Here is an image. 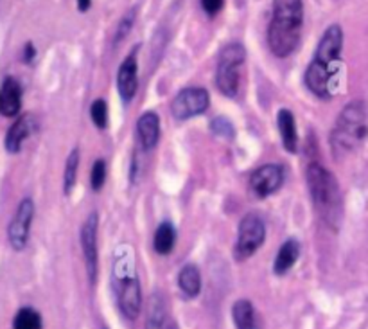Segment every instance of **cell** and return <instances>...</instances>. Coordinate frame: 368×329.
Here are the masks:
<instances>
[{
    "instance_id": "1",
    "label": "cell",
    "mask_w": 368,
    "mask_h": 329,
    "mask_svg": "<svg viewBox=\"0 0 368 329\" xmlns=\"http://www.w3.org/2000/svg\"><path fill=\"white\" fill-rule=\"evenodd\" d=\"M341 51H343V29L338 24L329 25L320 38L315 56L303 74V83L316 98H332L334 93L332 86L340 70Z\"/></svg>"
},
{
    "instance_id": "2",
    "label": "cell",
    "mask_w": 368,
    "mask_h": 329,
    "mask_svg": "<svg viewBox=\"0 0 368 329\" xmlns=\"http://www.w3.org/2000/svg\"><path fill=\"white\" fill-rule=\"evenodd\" d=\"M303 25V0H273L268 25V47L277 58L291 56L300 45Z\"/></svg>"
},
{
    "instance_id": "3",
    "label": "cell",
    "mask_w": 368,
    "mask_h": 329,
    "mask_svg": "<svg viewBox=\"0 0 368 329\" xmlns=\"http://www.w3.org/2000/svg\"><path fill=\"white\" fill-rule=\"evenodd\" d=\"M305 180L316 214L329 227H340L343 218V196L336 176L320 162H313L305 169Z\"/></svg>"
},
{
    "instance_id": "4",
    "label": "cell",
    "mask_w": 368,
    "mask_h": 329,
    "mask_svg": "<svg viewBox=\"0 0 368 329\" xmlns=\"http://www.w3.org/2000/svg\"><path fill=\"white\" fill-rule=\"evenodd\" d=\"M368 137V110L364 101H352L340 112L331 134L336 157L350 153Z\"/></svg>"
},
{
    "instance_id": "5",
    "label": "cell",
    "mask_w": 368,
    "mask_h": 329,
    "mask_svg": "<svg viewBox=\"0 0 368 329\" xmlns=\"http://www.w3.org/2000/svg\"><path fill=\"white\" fill-rule=\"evenodd\" d=\"M247 60V51L243 44L232 41L225 45L219 53L218 67H216V86L227 98H235L239 92V79H241V67Z\"/></svg>"
},
{
    "instance_id": "6",
    "label": "cell",
    "mask_w": 368,
    "mask_h": 329,
    "mask_svg": "<svg viewBox=\"0 0 368 329\" xmlns=\"http://www.w3.org/2000/svg\"><path fill=\"white\" fill-rule=\"evenodd\" d=\"M266 240L264 219L255 212H248L241 218L237 227V240L234 247V257L237 261H247L254 256Z\"/></svg>"
},
{
    "instance_id": "7",
    "label": "cell",
    "mask_w": 368,
    "mask_h": 329,
    "mask_svg": "<svg viewBox=\"0 0 368 329\" xmlns=\"http://www.w3.org/2000/svg\"><path fill=\"white\" fill-rule=\"evenodd\" d=\"M99 214L96 211L90 212L81 225L79 232V243H81L83 261H85V270L88 276L90 285H96L99 276Z\"/></svg>"
},
{
    "instance_id": "8",
    "label": "cell",
    "mask_w": 368,
    "mask_h": 329,
    "mask_svg": "<svg viewBox=\"0 0 368 329\" xmlns=\"http://www.w3.org/2000/svg\"><path fill=\"white\" fill-rule=\"evenodd\" d=\"M115 297L121 313L128 321H137L142 311V286L135 272L117 276L115 280Z\"/></svg>"
},
{
    "instance_id": "9",
    "label": "cell",
    "mask_w": 368,
    "mask_h": 329,
    "mask_svg": "<svg viewBox=\"0 0 368 329\" xmlns=\"http://www.w3.org/2000/svg\"><path fill=\"white\" fill-rule=\"evenodd\" d=\"M211 106V96L202 86H187L180 90L171 101V114L176 121H187L205 114Z\"/></svg>"
},
{
    "instance_id": "10",
    "label": "cell",
    "mask_w": 368,
    "mask_h": 329,
    "mask_svg": "<svg viewBox=\"0 0 368 329\" xmlns=\"http://www.w3.org/2000/svg\"><path fill=\"white\" fill-rule=\"evenodd\" d=\"M284 179H286V171L280 164H263L251 173L250 189L257 198H268L282 187Z\"/></svg>"
},
{
    "instance_id": "11",
    "label": "cell",
    "mask_w": 368,
    "mask_h": 329,
    "mask_svg": "<svg viewBox=\"0 0 368 329\" xmlns=\"http://www.w3.org/2000/svg\"><path fill=\"white\" fill-rule=\"evenodd\" d=\"M34 218V202L31 198H24L18 205L17 212L13 216L8 228L9 243L15 250H22L29 241V232Z\"/></svg>"
},
{
    "instance_id": "12",
    "label": "cell",
    "mask_w": 368,
    "mask_h": 329,
    "mask_svg": "<svg viewBox=\"0 0 368 329\" xmlns=\"http://www.w3.org/2000/svg\"><path fill=\"white\" fill-rule=\"evenodd\" d=\"M117 90L124 103H131L138 90V45L124 58L117 72Z\"/></svg>"
},
{
    "instance_id": "13",
    "label": "cell",
    "mask_w": 368,
    "mask_h": 329,
    "mask_svg": "<svg viewBox=\"0 0 368 329\" xmlns=\"http://www.w3.org/2000/svg\"><path fill=\"white\" fill-rule=\"evenodd\" d=\"M22 108V86L15 77H6L0 86V114L15 117Z\"/></svg>"
},
{
    "instance_id": "14",
    "label": "cell",
    "mask_w": 368,
    "mask_h": 329,
    "mask_svg": "<svg viewBox=\"0 0 368 329\" xmlns=\"http://www.w3.org/2000/svg\"><path fill=\"white\" fill-rule=\"evenodd\" d=\"M137 135L140 141V146L146 151L157 148L160 141V117L157 112H144L137 121Z\"/></svg>"
},
{
    "instance_id": "15",
    "label": "cell",
    "mask_w": 368,
    "mask_h": 329,
    "mask_svg": "<svg viewBox=\"0 0 368 329\" xmlns=\"http://www.w3.org/2000/svg\"><path fill=\"white\" fill-rule=\"evenodd\" d=\"M277 127H279L280 141L287 153L298 151V131H296V121L291 110L280 108L277 114Z\"/></svg>"
},
{
    "instance_id": "16",
    "label": "cell",
    "mask_w": 368,
    "mask_h": 329,
    "mask_svg": "<svg viewBox=\"0 0 368 329\" xmlns=\"http://www.w3.org/2000/svg\"><path fill=\"white\" fill-rule=\"evenodd\" d=\"M300 252H302V247H300V241H296L295 238H289V240L284 241L280 245L279 252H277L275 261H273V272H275V276H286L295 266L296 261H298Z\"/></svg>"
},
{
    "instance_id": "17",
    "label": "cell",
    "mask_w": 368,
    "mask_h": 329,
    "mask_svg": "<svg viewBox=\"0 0 368 329\" xmlns=\"http://www.w3.org/2000/svg\"><path fill=\"white\" fill-rule=\"evenodd\" d=\"M146 329H176L173 317L167 311L166 301L158 293L151 297L150 308H147Z\"/></svg>"
},
{
    "instance_id": "18",
    "label": "cell",
    "mask_w": 368,
    "mask_h": 329,
    "mask_svg": "<svg viewBox=\"0 0 368 329\" xmlns=\"http://www.w3.org/2000/svg\"><path fill=\"white\" fill-rule=\"evenodd\" d=\"M31 131H33V117L22 115L17 122H13V127L9 128L8 135H6V150L9 153H18Z\"/></svg>"
},
{
    "instance_id": "19",
    "label": "cell",
    "mask_w": 368,
    "mask_h": 329,
    "mask_svg": "<svg viewBox=\"0 0 368 329\" xmlns=\"http://www.w3.org/2000/svg\"><path fill=\"white\" fill-rule=\"evenodd\" d=\"M178 288L187 299H196L202 292V273L196 264H183L178 272Z\"/></svg>"
},
{
    "instance_id": "20",
    "label": "cell",
    "mask_w": 368,
    "mask_h": 329,
    "mask_svg": "<svg viewBox=\"0 0 368 329\" xmlns=\"http://www.w3.org/2000/svg\"><path fill=\"white\" fill-rule=\"evenodd\" d=\"M232 321L235 329H261L259 317L255 313L254 304L248 299H239L232 306Z\"/></svg>"
},
{
    "instance_id": "21",
    "label": "cell",
    "mask_w": 368,
    "mask_h": 329,
    "mask_svg": "<svg viewBox=\"0 0 368 329\" xmlns=\"http://www.w3.org/2000/svg\"><path fill=\"white\" fill-rule=\"evenodd\" d=\"M176 245V228L171 221H162L155 231L153 250L158 256H169Z\"/></svg>"
},
{
    "instance_id": "22",
    "label": "cell",
    "mask_w": 368,
    "mask_h": 329,
    "mask_svg": "<svg viewBox=\"0 0 368 329\" xmlns=\"http://www.w3.org/2000/svg\"><path fill=\"white\" fill-rule=\"evenodd\" d=\"M79 159H81V155H79V150H72L70 155L67 157L65 162V171H63V193L67 196L74 191V187H76L77 182V171H79Z\"/></svg>"
},
{
    "instance_id": "23",
    "label": "cell",
    "mask_w": 368,
    "mask_h": 329,
    "mask_svg": "<svg viewBox=\"0 0 368 329\" xmlns=\"http://www.w3.org/2000/svg\"><path fill=\"white\" fill-rule=\"evenodd\" d=\"M13 329H44L41 315L34 308H22L15 315Z\"/></svg>"
},
{
    "instance_id": "24",
    "label": "cell",
    "mask_w": 368,
    "mask_h": 329,
    "mask_svg": "<svg viewBox=\"0 0 368 329\" xmlns=\"http://www.w3.org/2000/svg\"><path fill=\"white\" fill-rule=\"evenodd\" d=\"M90 119H92L93 127L98 130H106L108 128V105L105 99H96L90 106Z\"/></svg>"
},
{
    "instance_id": "25",
    "label": "cell",
    "mask_w": 368,
    "mask_h": 329,
    "mask_svg": "<svg viewBox=\"0 0 368 329\" xmlns=\"http://www.w3.org/2000/svg\"><path fill=\"white\" fill-rule=\"evenodd\" d=\"M106 175H108V167H106L105 159H98L92 166V173H90V186L96 193H99L105 187Z\"/></svg>"
},
{
    "instance_id": "26",
    "label": "cell",
    "mask_w": 368,
    "mask_h": 329,
    "mask_svg": "<svg viewBox=\"0 0 368 329\" xmlns=\"http://www.w3.org/2000/svg\"><path fill=\"white\" fill-rule=\"evenodd\" d=\"M135 18H137V9H130V11L126 13L124 17L121 18L117 29H115V38H114L115 45L121 44V41L124 40L128 34H130L131 27H133V24H135Z\"/></svg>"
},
{
    "instance_id": "27",
    "label": "cell",
    "mask_w": 368,
    "mask_h": 329,
    "mask_svg": "<svg viewBox=\"0 0 368 329\" xmlns=\"http://www.w3.org/2000/svg\"><path fill=\"white\" fill-rule=\"evenodd\" d=\"M211 131L216 135V137L227 138V141H232L235 137V130L232 127V122L225 117H216L211 121Z\"/></svg>"
},
{
    "instance_id": "28",
    "label": "cell",
    "mask_w": 368,
    "mask_h": 329,
    "mask_svg": "<svg viewBox=\"0 0 368 329\" xmlns=\"http://www.w3.org/2000/svg\"><path fill=\"white\" fill-rule=\"evenodd\" d=\"M223 6H225V0H202L203 11H205L209 17H216L223 9Z\"/></svg>"
},
{
    "instance_id": "29",
    "label": "cell",
    "mask_w": 368,
    "mask_h": 329,
    "mask_svg": "<svg viewBox=\"0 0 368 329\" xmlns=\"http://www.w3.org/2000/svg\"><path fill=\"white\" fill-rule=\"evenodd\" d=\"M34 56H37V49H34V45L33 44L25 45V49H24V61H25V63H31V61L34 60Z\"/></svg>"
},
{
    "instance_id": "30",
    "label": "cell",
    "mask_w": 368,
    "mask_h": 329,
    "mask_svg": "<svg viewBox=\"0 0 368 329\" xmlns=\"http://www.w3.org/2000/svg\"><path fill=\"white\" fill-rule=\"evenodd\" d=\"M90 6H92V0H77V9L81 13L88 11Z\"/></svg>"
},
{
    "instance_id": "31",
    "label": "cell",
    "mask_w": 368,
    "mask_h": 329,
    "mask_svg": "<svg viewBox=\"0 0 368 329\" xmlns=\"http://www.w3.org/2000/svg\"><path fill=\"white\" fill-rule=\"evenodd\" d=\"M103 329H108V328H103Z\"/></svg>"
}]
</instances>
